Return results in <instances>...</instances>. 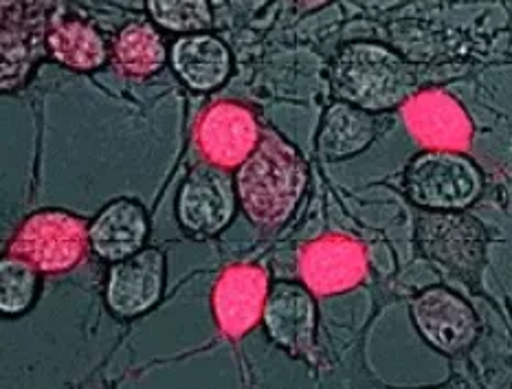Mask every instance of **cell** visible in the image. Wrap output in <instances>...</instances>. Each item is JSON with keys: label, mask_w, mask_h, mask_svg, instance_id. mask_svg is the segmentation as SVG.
I'll return each mask as SVG.
<instances>
[{"label": "cell", "mask_w": 512, "mask_h": 389, "mask_svg": "<svg viewBox=\"0 0 512 389\" xmlns=\"http://www.w3.org/2000/svg\"><path fill=\"white\" fill-rule=\"evenodd\" d=\"M308 183L302 154L280 132L264 128L251 157L240 165L236 192L255 225L273 229L293 216Z\"/></svg>", "instance_id": "6da1fadb"}, {"label": "cell", "mask_w": 512, "mask_h": 389, "mask_svg": "<svg viewBox=\"0 0 512 389\" xmlns=\"http://www.w3.org/2000/svg\"><path fill=\"white\" fill-rule=\"evenodd\" d=\"M330 86L341 102L365 113L403 106L418 93V73L385 44L350 42L335 55Z\"/></svg>", "instance_id": "7a4b0ae2"}, {"label": "cell", "mask_w": 512, "mask_h": 389, "mask_svg": "<svg viewBox=\"0 0 512 389\" xmlns=\"http://www.w3.org/2000/svg\"><path fill=\"white\" fill-rule=\"evenodd\" d=\"M91 251L86 220L62 209H42L16 229L7 253L31 262L44 275L73 271Z\"/></svg>", "instance_id": "3957f363"}, {"label": "cell", "mask_w": 512, "mask_h": 389, "mask_svg": "<svg viewBox=\"0 0 512 389\" xmlns=\"http://www.w3.org/2000/svg\"><path fill=\"white\" fill-rule=\"evenodd\" d=\"M480 168L460 152L427 150L416 154L405 170V190L427 209H464L482 194Z\"/></svg>", "instance_id": "277c9868"}, {"label": "cell", "mask_w": 512, "mask_h": 389, "mask_svg": "<svg viewBox=\"0 0 512 389\" xmlns=\"http://www.w3.org/2000/svg\"><path fill=\"white\" fill-rule=\"evenodd\" d=\"M262 130L253 108L238 99H216L196 119L194 146L205 163L236 170L251 157Z\"/></svg>", "instance_id": "5b68a950"}, {"label": "cell", "mask_w": 512, "mask_h": 389, "mask_svg": "<svg viewBox=\"0 0 512 389\" xmlns=\"http://www.w3.org/2000/svg\"><path fill=\"white\" fill-rule=\"evenodd\" d=\"M297 273L317 297L352 291L367 277V249L352 236L328 233L299 249Z\"/></svg>", "instance_id": "8992f818"}, {"label": "cell", "mask_w": 512, "mask_h": 389, "mask_svg": "<svg viewBox=\"0 0 512 389\" xmlns=\"http://www.w3.org/2000/svg\"><path fill=\"white\" fill-rule=\"evenodd\" d=\"M236 181L229 170L211 163H198L189 170L178 192V220L187 233L196 238L216 236L229 225L236 211Z\"/></svg>", "instance_id": "52a82bcc"}, {"label": "cell", "mask_w": 512, "mask_h": 389, "mask_svg": "<svg viewBox=\"0 0 512 389\" xmlns=\"http://www.w3.org/2000/svg\"><path fill=\"white\" fill-rule=\"evenodd\" d=\"M407 130L427 150L469 152L473 121L464 106L442 88H425L400 106Z\"/></svg>", "instance_id": "ba28073f"}, {"label": "cell", "mask_w": 512, "mask_h": 389, "mask_svg": "<svg viewBox=\"0 0 512 389\" xmlns=\"http://www.w3.org/2000/svg\"><path fill=\"white\" fill-rule=\"evenodd\" d=\"M269 288V273L264 266H227L211 291V310H214L216 326L222 335L238 341L258 326Z\"/></svg>", "instance_id": "9c48e42d"}, {"label": "cell", "mask_w": 512, "mask_h": 389, "mask_svg": "<svg viewBox=\"0 0 512 389\" xmlns=\"http://www.w3.org/2000/svg\"><path fill=\"white\" fill-rule=\"evenodd\" d=\"M420 335L444 354H460L473 346L477 337V317L460 295L444 286L427 288L411 304Z\"/></svg>", "instance_id": "30bf717a"}, {"label": "cell", "mask_w": 512, "mask_h": 389, "mask_svg": "<svg viewBox=\"0 0 512 389\" xmlns=\"http://www.w3.org/2000/svg\"><path fill=\"white\" fill-rule=\"evenodd\" d=\"M165 282V255L161 249H139L119 260L108 273L106 302L121 319H132L159 302Z\"/></svg>", "instance_id": "8fae6325"}, {"label": "cell", "mask_w": 512, "mask_h": 389, "mask_svg": "<svg viewBox=\"0 0 512 389\" xmlns=\"http://www.w3.org/2000/svg\"><path fill=\"white\" fill-rule=\"evenodd\" d=\"M262 319L271 339L293 357H310L315 350L317 308L306 286L277 282L269 288Z\"/></svg>", "instance_id": "7c38bea8"}, {"label": "cell", "mask_w": 512, "mask_h": 389, "mask_svg": "<svg viewBox=\"0 0 512 389\" xmlns=\"http://www.w3.org/2000/svg\"><path fill=\"white\" fill-rule=\"evenodd\" d=\"M418 242L429 258L464 277L482 264L484 229L469 216L427 214L418 220Z\"/></svg>", "instance_id": "4fadbf2b"}, {"label": "cell", "mask_w": 512, "mask_h": 389, "mask_svg": "<svg viewBox=\"0 0 512 389\" xmlns=\"http://www.w3.org/2000/svg\"><path fill=\"white\" fill-rule=\"evenodd\" d=\"M148 238V214L132 198H117L99 211L88 225L91 249L108 262L126 260L137 253Z\"/></svg>", "instance_id": "5bb4252c"}, {"label": "cell", "mask_w": 512, "mask_h": 389, "mask_svg": "<svg viewBox=\"0 0 512 389\" xmlns=\"http://www.w3.org/2000/svg\"><path fill=\"white\" fill-rule=\"evenodd\" d=\"M172 66L178 77L194 91H211L231 73L229 49L209 33L178 38L172 47Z\"/></svg>", "instance_id": "9a60e30c"}, {"label": "cell", "mask_w": 512, "mask_h": 389, "mask_svg": "<svg viewBox=\"0 0 512 389\" xmlns=\"http://www.w3.org/2000/svg\"><path fill=\"white\" fill-rule=\"evenodd\" d=\"M376 137V119L361 108L345 102L326 110L324 126L319 132L317 150L324 161H343L363 152Z\"/></svg>", "instance_id": "2e32d148"}, {"label": "cell", "mask_w": 512, "mask_h": 389, "mask_svg": "<svg viewBox=\"0 0 512 389\" xmlns=\"http://www.w3.org/2000/svg\"><path fill=\"white\" fill-rule=\"evenodd\" d=\"M53 60L73 71H93L108 62V44L95 25L80 18L55 20L47 36Z\"/></svg>", "instance_id": "e0dca14e"}, {"label": "cell", "mask_w": 512, "mask_h": 389, "mask_svg": "<svg viewBox=\"0 0 512 389\" xmlns=\"http://www.w3.org/2000/svg\"><path fill=\"white\" fill-rule=\"evenodd\" d=\"M168 60L163 36L148 20H135L119 31L113 44V62L126 77L157 75Z\"/></svg>", "instance_id": "ac0fdd59"}, {"label": "cell", "mask_w": 512, "mask_h": 389, "mask_svg": "<svg viewBox=\"0 0 512 389\" xmlns=\"http://www.w3.org/2000/svg\"><path fill=\"white\" fill-rule=\"evenodd\" d=\"M11 33L3 29V88H16L25 80L31 69V55L40 53V42L44 36V20L42 11L36 20L33 16L36 5L27 7V18L20 25L18 5H11Z\"/></svg>", "instance_id": "d6986e66"}, {"label": "cell", "mask_w": 512, "mask_h": 389, "mask_svg": "<svg viewBox=\"0 0 512 389\" xmlns=\"http://www.w3.org/2000/svg\"><path fill=\"white\" fill-rule=\"evenodd\" d=\"M38 269L31 262L5 255L0 262V308L5 315H20L36 302Z\"/></svg>", "instance_id": "ffe728a7"}, {"label": "cell", "mask_w": 512, "mask_h": 389, "mask_svg": "<svg viewBox=\"0 0 512 389\" xmlns=\"http://www.w3.org/2000/svg\"><path fill=\"white\" fill-rule=\"evenodd\" d=\"M150 16L170 31H203L211 27V7L205 0H150Z\"/></svg>", "instance_id": "44dd1931"}]
</instances>
